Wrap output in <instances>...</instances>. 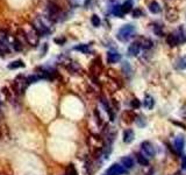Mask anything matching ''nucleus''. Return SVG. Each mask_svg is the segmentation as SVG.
Segmentation results:
<instances>
[{
    "instance_id": "obj_1",
    "label": "nucleus",
    "mask_w": 186,
    "mask_h": 175,
    "mask_svg": "<svg viewBox=\"0 0 186 175\" xmlns=\"http://www.w3.org/2000/svg\"><path fill=\"white\" fill-rule=\"evenodd\" d=\"M134 32H135V28H134L133 26L132 25H126V26H123V27H121V28L119 29L116 37H117L121 42H126V41H128V40L133 36Z\"/></svg>"
},
{
    "instance_id": "obj_2",
    "label": "nucleus",
    "mask_w": 186,
    "mask_h": 175,
    "mask_svg": "<svg viewBox=\"0 0 186 175\" xmlns=\"http://www.w3.org/2000/svg\"><path fill=\"white\" fill-rule=\"evenodd\" d=\"M27 41L31 45V46H36L39 43V36H40V33L37 32V29L34 27V26H30L29 30L28 32H24L23 33Z\"/></svg>"
},
{
    "instance_id": "obj_3",
    "label": "nucleus",
    "mask_w": 186,
    "mask_h": 175,
    "mask_svg": "<svg viewBox=\"0 0 186 175\" xmlns=\"http://www.w3.org/2000/svg\"><path fill=\"white\" fill-rule=\"evenodd\" d=\"M28 85L27 78H23V76H19L15 78L14 83H13V88L16 92H23V90L26 89V86Z\"/></svg>"
},
{
    "instance_id": "obj_4",
    "label": "nucleus",
    "mask_w": 186,
    "mask_h": 175,
    "mask_svg": "<svg viewBox=\"0 0 186 175\" xmlns=\"http://www.w3.org/2000/svg\"><path fill=\"white\" fill-rule=\"evenodd\" d=\"M141 148H142V153L148 156V158H152L155 155V148L154 146L149 143V141H144L141 144Z\"/></svg>"
},
{
    "instance_id": "obj_5",
    "label": "nucleus",
    "mask_w": 186,
    "mask_h": 175,
    "mask_svg": "<svg viewBox=\"0 0 186 175\" xmlns=\"http://www.w3.org/2000/svg\"><path fill=\"white\" fill-rule=\"evenodd\" d=\"M126 173V168L122 166V165H119V163H114V165H112L109 168H108V171H107V173L106 174L108 175H122Z\"/></svg>"
},
{
    "instance_id": "obj_6",
    "label": "nucleus",
    "mask_w": 186,
    "mask_h": 175,
    "mask_svg": "<svg viewBox=\"0 0 186 175\" xmlns=\"http://www.w3.org/2000/svg\"><path fill=\"white\" fill-rule=\"evenodd\" d=\"M120 58H121V56L116 51H109L107 54V61H108V63H116V62L120 61Z\"/></svg>"
},
{
    "instance_id": "obj_7",
    "label": "nucleus",
    "mask_w": 186,
    "mask_h": 175,
    "mask_svg": "<svg viewBox=\"0 0 186 175\" xmlns=\"http://www.w3.org/2000/svg\"><path fill=\"white\" fill-rule=\"evenodd\" d=\"M121 165L126 168V169H129L134 166V160L130 158V156H123L121 159Z\"/></svg>"
},
{
    "instance_id": "obj_8",
    "label": "nucleus",
    "mask_w": 186,
    "mask_h": 175,
    "mask_svg": "<svg viewBox=\"0 0 186 175\" xmlns=\"http://www.w3.org/2000/svg\"><path fill=\"white\" fill-rule=\"evenodd\" d=\"M140 49H141V46H140L137 42H134V43H132V45L129 46V48H128V54H129L130 56H136L140 53Z\"/></svg>"
},
{
    "instance_id": "obj_9",
    "label": "nucleus",
    "mask_w": 186,
    "mask_h": 175,
    "mask_svg": "<svg viewBox=\"0 0 186 175\" xmlns=\"http://www.w3.org/2000/svg\"><path fill=\"white\" fill-rule=\"evenodd\" d=\"M122 139H123V141L126 144L132 143L134 140V132H133V130H126L123 132V138Z\"/></svg>"
},
{
    "instance_id": "obj_10",
    "label": "nucleus",
    "mask_w": 186,
    "mask_h": 175,
    "mask_svg": "<svg viewBox=\"0 0 186 175\" xmlns=\"http://www.w3.org/2000/svg\"><path fill=\"white\" fill-rule=\"evenodd\" d=\"M184 146H185V139H184V137H183V135L177 137L176 140H175V147L179 151V152H182L183 148H184Z\"/></svg>"
},
{
    "instance_id": "obj_11",
    "label": "nucleus",
    "mask_w": 186,
    "mask_h": 175,
    "mask_svg": "<svg viewBox=\"0 0 186 175\" xmlns=\"http://www.w3.org/2000/svg\"><path fill=\"white\" fill-rule=\"evenodd\" d=\"M166 19L170 22H175L178 19V12L176 9H169L167 13H166Z\"/></svg>"
},
{
    "instance_id": "obj_12",
    "label": "nucleus",
    "mask_w": 186,
    "mask_h": 175,
    "mask_svg": "<svg viewBox=\"0 0 186 175\" xmlns=\"http://www.w3.org/2000/svg\"><path fill=\"white\" fill-rule=\"evenodd\" d=\"M149 9H150L151 13L157 14V13L161 12V6H160V4H158L157 1H151V2L149 4Z\"/></svg>"
},
{
    "instance_id": "obj_13",
    "label": "nucleus",
    "mask_w": 186,
    "mask_h": 175,
    "mask_svg": "<svg viewBox=\"0 0 186 175\" xmlns=\"http://www.w3.org/2000/svg\"><path fill=\"white\" fill-rule=\"evenodd\" d=\"M24 67V63H23L22 60H16V61H13L12 63H9L7 66L8 69H18V68H23Z\"/></svg>"
},
{
    "instance_id": "obj_14",
    "label": "nucleus",
    "mask_w": 186,
    "mask_h": 175,
    "mask_svg": "<svg viewBox=\"0 0 186 175\" xmlns=\"http://www.w3.org/2000/svg\"><path fill=\"white\" fill-rule=\"evenodd\" d=\"M143 104H144V106H145L148 110H151V109L154 107V105H155V100H154V98H152L151 96H145Z\"/></svg>"
},
{
    "instance_id": "obj_15",
    "label": "nucleus",
    "mask_w": 186,
    "mask_h": 175,
    "mask_svg": "<svg viewBox=\"0 0 186 175\" xmlns=\"http://www.w3.org/2000/svg\"><path fill=\"white\" fill-rule=\"evenodd\" d=\"M137 43H139L142 48H145V49H148V48H150V47L152 46V41L149 40V39H145V37L140 39V42H137Z\"/></svg>"
},
{
    "instance_id": "obj_16",
    "label": "nucleus",
    "mask_w": 186,
    "mask_h": 175,
    "mask_svg": "<svg viewBox=\"0 0 186 175\" xmlns=\"http://www.w3.org/2000/svg\"><path fill=\"white\" fill-rule=\"evenodd\" d=\"M166 42L169 43V46L175 47V46L178 45V37H177L175 34H170V35L166 37Z\"/></svg>"
},
{
    "instance_id": "obj_17",
    "label": "nucleus",
    "mask_w": 186,
    "mask_h": 175,
    "mask_svg": "<svg viewBox=\"0 0 186 175\" xmlns=\"http://www.w3.org/2000/svg\"><path fill=\"white\" fill-rule=\"evenodd\" d=\"M122 11H123V13H129L132 9H133V2L130 1V0H127L122 6Z\"/></svg>"
},
{
    "instance_id": "obj_18",
    "label": "nucleus",
    "mask_w": 186,
    "mask_h": 175,
    "mask_svg": "<svg viewBox=\"0 0 186 175\" xmlns=\"http://www.w3.org/2000/svg\"><path fill=\"white\" fill-rule=\"evenodd\" d=\"M113 14H114L115 17L122 18V15H123L124 13H123V11H122V7L119 6V5H116V6H114V8H113Z\"/></svg>"
},
{
    "instance_id": "obj_19",
    "label": "nucleus",
    "mask_w": 186,
    "mask_h": 175,
    "mask_svg": "<svg viewBox=\"0 0 186 175\" xmlns=\"http://www.w3.org/2000/svg\"><path fill=\"white\" fill-rule=\"evenodd\" d=\"M177 67H178L179 69H186V56L180 57V58L178 60V64H177Z\"/></svg>"
},
{
    "instance_id": "obj_20",
    "label": "nucleus",
    "mask_w": 186,
    "mask_h": 175,
    "mask_svg": "<svg viewBox=\"0 0 186 175\" xmlns=\"http://www.w3.org/2000/svg\"><path fill=\"white\" fill-rule=\"evenodd\" d=\"M67 175H78L73 165H69L68 166V168H67Z\"/></svg>"
},
{
    "instance_id": "obj_21",
    "label": "nucleus",
    "mask_w": 186,
    "mask_h": 175,
    "mask_svg": "<svg viewBox=\"0 0 186 175\" xmlns=\"http://www.w3.org/2000/svg\"><path fill=\"white\" fill-rule=\"evenodd\" d=\"M13 47H14V49L16 50V51H19V50L22 49V42L20 41V40H15L14 42H13Z\"/></svg>"
},
{
    "instance_id": "obj_22",
    "label": "nucleus",
    "mask_w": 186,
    "mask_h": 175,
    "mask_svg": "<svg viewBox=\"0 0 186 175\" xmlns=\"http://www.w3.org/2000/svg\"><path fill=\"white\" fill-rule=\"evenodd\" d=\"M91 22H92L93 26H95V27H98V26L100 25V19H99V17L98 15H92V18H91Z\"/></svg>"
},
{
    "instance_id": "obj_23",
    "label": "nucleus",
    "mask_w": 186,
    "mask_h": 175,
    "mask_svg": "<svg viewBox=\"0 0 186 175\" xmlns=\"http://www.w3.org/2000/svg\"><path fill=\"white\" fill-rule=\"evenodd\" d=\"M137 160H139V162L141 165H143V166H147L149 162H148V160L143 156V155H141V154H137Z\"/></svg>"
},
{
    "instance_id": "obj_24",
    "label": "nucleus",
    "mask_w": 186,
    "mask_h": 175,
    "mask_svg": "<svg viewBox=\"0 0 186 175\" xmlns=\"http://www.w3.org/2000/svg\"><path fill=\"white\" fill-rule=\"evenodd\" d=\"M74 49L80 50V51H83V53H87V51H89V46H87V45H80V46L74 47Z\"/></svg>"
},
{
    "instance_id": "obj_25",
    "label": "nucleus",
    "mask_w": 186,
    "mask_h": 175,
    "mask_svg": "<svg viewBox=\"0 0 186 175\" xmlns=\"http://www.w3.org/2000/svg\"><path fill=\"white\" fill-rule=\"evenodd\" d=\"M154 32H155V34L158 35V36H163V35H164L161 26H155V27H154Z\"/></svg>"
},
{
    "instance_id": "obj_26",
    "label": "nucleus",
    "mask_w": 186,
    "mask_h": 175,
    "mask_svg": "<svg viewBox=\"0 0 186 175\" xmlns=\"http://www.w3.org/2000/svg\"><path fill=\"white\" fill-rule=\"evenodd\" d=\"M142 11L139 9V8H136V9H133V17L134 18H140V17H142Z\"/></svg>"
},
{
    "instance_id": "obj_27",
    "label": "nucleus",
    "mask_w": 186,
    "mask_h": 175,
    "mask_svg": "<svg viewBox=\"0 0 186 175\" xmlns=\"http://www.w3.org/2000/svg\"><path fill=\"white\" fill-rule=\"evenodd\" d=\"M132 106L134 109H139L140 106H141V102L139 99H136V98H134V99L132 100Z\"/></svg>"
},
{
    "instance_id": "obj_28",
    "label": "nucleus",
    "mask_w": 186,
    "mask_h": 175,
    "mask_svg": "<svg viewBox=\"0 0 186 175\" xmlns=\"http://www.w3.org/2000/svg\"><path fill=\"white\" fill-rule=\"evenodd\" d=\"M54 41H55V43H58V45H63V43L65 42V39H64V37H62V39H55Z\"/></svg>"
},
{
    "instance_id": "obj_29",
    "label": "nucleus",
    "mask_w": 186,
    "mask_h": 175,
    "mask_svg": "<svg viewBox=\"0 0 186 175\" xmlns=\"http://www.w3.org/2000/svg\"><path fill=\"white\" fill-rule=\"evenodd\" d=\"M183 168H184V169H186V156L184 158V159H183Z\"/></svg>"
},
{
    "instance_id": "obj_30",
    "label": "nucleus",
    "mask_w": 186,
    "mask_h": 175,
    "mask_svg": "<svg viewBox=\"0 0 186 175\" xmlns=\"http://www.w3.org/2000/svg\"><path fill=\"white\" fill-rule=\"evenodd\" d=\"M105 175H108V174H105Z\"/></svg>"
}]
</instances>
